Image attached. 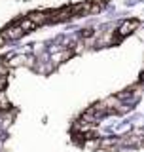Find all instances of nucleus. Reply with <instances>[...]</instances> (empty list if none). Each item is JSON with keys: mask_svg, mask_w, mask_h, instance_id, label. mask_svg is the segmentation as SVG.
<instances>
[{"mask_svg": "<svg viewBox=\"0 0 144 152\" xmlns=\"http://www.w3.org/2000/svg\"><path fill=\"white\" fill-rule=\"evenodd\" d=\"M2 34H4L6 40H17V38H21L25 34V31H23L19 25H12V27H8L6 31H2Z\"/></svg>", "mask_w": 144, "mask_h": 152, "instance_id": "1", "label": "nucleus"}, {"mask_svg": "<svg viewBox=\"0 0 144 152\" xmlns=\"http://www.w3.org/2000/svg\"><path fill=\"white\" fill-rule=\"evenodd\" d=\"M138 28V21L137 19H127V21H123L121 25H119V34H131L133 31H137Z\"/></svg>", "mask_w": 144, "mask_h": 152, "instance_id": "2", "label": "nucleus"}, {"mask_svg": "<svg viewBox=\"0 0 144 152\" xmlns=\"http://www.w3.org/2000/svg\"><path fill=\"white\" fill-rule=\"evenodd\" d=\"M17 25L21 27V28H23V31H25V32H28V31H32V28H36V25H34V23H32L31 19H28V17H25V19H21V21H19Z\"/></svg>", "mask_w": 144, "mask_h": 152, "instance_id": "4", "label": "nucleus"}, {"mask_svg": "<svg viewBox=\"0 0 144 152\" xmlns=\"http://www.w3.org/2000/svg\"><path fill=\"white\" fill-rule=\"evenodd\" d=\"M4 42H6V38H4V34L0 32V46H4Z\"/></svg>", "mask_w": 144, "mask_h": 152, "instance_id": "5", "label": "nucleus"}, {"mask_svg": "<svg viewBox=\"0 0 144 152\" xmlns=\"http://www.w3.org/2000/svg\"><path fill=\"white\" fill-rule=\"evenodd\" d=\"M28 19H31L36 27H40V25H44V23L49 21V15L44 13V12H34V13H28Z\"/></svg>", "mask_w": 144, "mask_h": 152, "instance_id": "3", "label": "nucleus"}]
</instances>
